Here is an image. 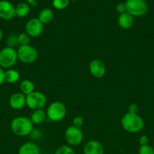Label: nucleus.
<instances>
[{"label": "nucleus", "instance_id": "nucleus-6", "mask_svg": "<svg viewBox=\"0 0 154 154\" xmlns=\"http://www.w3.org/2000/svg\"><path fill=\"white\" fill-rule=\"evenodd\" d=\"M127 12L133 17H142L147 12V3L145 0H127Z\"/></svg>", "mask_w": 154, "mask_h": 154}, {"label": "nucleus", "instance_id": "nucleus-24", "mask_svg": "<svg viewBox=\"0 0 154 154\" xmlns=\"http://www.w3.org/2000/svg\"><path fill=\"white\" fill-rule=\"evenodd\" d=\"M54 154H75V152L71 146L62 145L56 150Z\"/></svg>", "mask_w": 154, "mask_h": 154}, {"label": "nucleus", "instance_id": "nucleus-13", "mask_svg": "<svg viewBox=\"0 0 154 154\" xmlns=\"http://www.w3.org/2000/svg\"><path fill=\"white\" fill-rule=\"evenodd\" d=\"M84 154H104V148L101 142L96 140H91L85 144L83 147Z\"/></svg>", "mask_w": 154, "mask_h": 154}, {"label": "nucleus", "instance_id": "nucleus-22", "mask_svg": "<svg viewBox=\"0 0 154 154\" xmlns=\"http://www.w3.org/2000/svg\"><path fill=\"white\" fill-rule=\"evenodd\" d=\"M30 42V36L27 33L22 32L18 34V43L19 46H25L29 45Z\"/></svg>", "mask_w": 154, "mask_h": 154}, {"label": "nucleus", "instance_id": "nucleus-10", "mask_svg": "<svg viewBox=\"0 0 154 154\" xmlns=\"http://www.w3.org/2000/svg\"><path fill=\"white\" fill-rule=\"evenodd\" d=\"M15 16L14 6L7 0L0 1V18L5 20H10Z\"/></svg>", "mask_w": 154, "mask_h": 154}, {"label": "nucleus", "instance_id": "nucleus-12", "mask_svg": "<svg viewBox=\"0 0 154 154\" xmlns=\"http://www.w3.org/2000/svg\"><path fill=\"white\" fill-rule=\"evenodd\" d=\"M9 105L14 110H21L27 105L26 96L21 92L12 94L9 98Z\"/></svg>", "mask_w": 154, "mask_h": 154}, {"label": "nucleus", "instance_id": "nucleus-34", "mask_svg": "<svg viewBox=\"0 0 154 154\" xmlns=\"http://www.w3.org/2000/svg\"><path fill=\"white\" fill-rule=\"evenodd\" d=\"M152 148H153V150H154V145H153V147H152Z\"/></svg>", "mask_w": 154, "mask_h": 154}, {"label": "nucleus", "instance_id": "nucleus-23", "mask_svg": "<svg viewBox=\"0 0 154 154\" xmlns=\"http://www.w3.org/2000/svg\"><path fill=\"white\" fill-rule=\"evenodd\" d=\"M7 45L8 47L13 48L18 46L19 45V43H18V34H16V33L11 34L7 39Z\"/></svg>", "mask_w": 154, "mask_h": 154}, {"label": "nucleus", "instance_id": "nucleus-33", "mask_svg": "<svg viewBox=\"0 0 154 154\" xmlns=\"http://www.w3.org/2000/svg\"><path fill=\"white\" fill-rule=\"evenodd\" d=\"M71 1H77V0H71Z\"/></svg>", "mask_w": 154, "mask_h": 154}, {"label": "nucleus", "instance_id": "nucleus-7", "mask_svg": "<svg viewBox=\"0 0 154 154\" xmlns=\"http://www.w3.org/2000/svg\"><path fill=\"white\" fill-rule=\"evenodd\" d=\"M26 99H27V106L33 111L42 109L47 102V98L45 95L36 90L26 96Z\"/></svg>", "mask_w": 154, "mask_h": 154}, {"label": "nucleus", "instance_id": "nucleus-4", "mask_svg": "<svg viewBox=\"0 0 154 154\" xmlns=\"http://www.w3.org/2000/svg\"><path fill=\"white\" fill-rule=\"evenodd\" d=\"M47 117L51 121L58 122L63 120L66 114V108L64 104L61 102H52L48 107L46 111Z\"/></svg>", "mask_w": 154, "mask_h": 154}, {"label": "nucleus", "instance_id": "nucleus-30", "mask_svg": "<svg viewBox=\"0 0 154 154\" xmlns=\"http://www.w3.org/2000/svg\"><path fill=\"white\" fill-rule=\"evenodd\" d=\"M4 82H5V71L0 67V86L4 84Z\"/></svg>", "mask_w": 154, "mask_h": 154}, {"label": "nucleus", "instance_id": "nucleus-29", "mask_svg": "<svg viewBox=\"0 0 154 154\" xmlns=\"http://www.w3.org/2000/svg\"><path fill=\"white\" fill-rule=\"evenodd\" d=\"M138 141H139V144H140V146L146 145V144H149V138H148V137L146 136V135H143L140 137Z\"/></svg>", "mask_w": 154, "mask_h": 154}, {"label": "nucleus", "instance_id": "nucleus-18", "mask_svg": "<svg viewBox=\"0 0 154 154\" xmlns=\"http://www.w3.org/2000/svg\"><path fill=\"white\" fill-rule=\"evenodd\" d=\"M20 73L14 69H9L5 72V81L8 84H15L20 79Z\"/></svg>", "mask_w": 154, "mask_h": 154}, {"label": "nucleus", "instance_id": "nucleus-5", "mask_svg": "<svg viewBox=\"0 0 154 154\" xmlns=\"http://www.w3.org/2000/svg\"><path fill=\"white\" fill-rule=\"evenodd\" d=\"M18 60L24 63L30 64L37 60L38 52L34 47L30 45L25 46H19L17 51Z\"/></svg>", "mask_w": 154, "mask_h": 154}, {"label": "nucleus", "instance_id": "nucleus-1", "mask_svg": "<svg viewBox=\"0 0 154 154\" xmlns=\"http://www.w3.org/2000/svg\"><path fill=\"white\" fill-rule=\"evenodd\" d=\"M121 124L124 130L129 133H137L143 129L144 122L137 114L126 113L121 120Z\"/></svg>", "mask_w": 154, "mask_h": 154}, {"label": "nucleus", "instance_id": "nucleus-3", "mask_svg": "<svg viewBox=\"0 0 154 154\" xmlns=\"http://www.w3.org/2000/svg\"><path fill=\"white\" fill-rule=\"evenodd\" d=\"M18 60V54L14 48L7 46L0 51V67L2 69H11Z\"/></svg>", "mask_w": 154, "mask_h": 154}, {"label": "nucleus", "instance_id": "nucleus-11", "mask_svg": "<svg viewBox=\"0 0 154 154\" xmlns=\"http://www.w3.org/2000/svg\"><path fill=\"white\" fill-rule=\"evenodd\" d=\"M89 72L91 75L96 78H101L105 75V64L101 60L95 59L89 63Z\"/></svg>", "mask_w": 154, "mask_h": 154}, {"label": "nucleus", "instance_id": "nucleus-8", "mask_svg": "<svg viewBox=\"0 0 154 154\" xmlns=\"http://www.w3.org/2000/svg\"><path fill=\"white\" fill-rule=\"evenodd\" d=\"M65 139L69 146H78L83 140V132L81 128L70 126L65 131Z\"/></svg>", "mask_w": 154, "mask_h": 154}, {"label": "nucleus", "instance_id": "nucleus-14", "mask_svg": "<svg viewBox=\"0 0 154 154\" xmlns=\"http://www.w3.org/2000/svg\"><path fill=\"white\" fill-rule=\"evenodd\" d=\"M118 24L123 29H129L134 24V17L128 12H125L119 15Z\"/></svg>", "mask_w": 154, "mask_h": 154}, {"label": "nucleus", "instance_id": "nucleus-21", "mask_svg": "<svg viewBox=\"0 0 154 154\" xmlns=\"http://www.w3.org/2000/svg\"><path fill=\"white\" fill-rule=\"evenodd\" d=\"M69 1L70 0H53V7L57 10H63L69 5Z\"/></svg>", "mask_w": 154, "mask_h": 154}, {"label": "nucleus", "instance_id": "nucleus-19", "mask_svg": "<svg viewBox=\"0 0 154 154\" xmlns=\"http://www.w3.org/2000/svg\"><path fill=\"white\" fill-rule=\"evenodd\" d=\"M20 91L25 96L35 91V84L30 80H24L20 84Z\"/></svg>", "mask_w": 154, "mask_h": 154}, {"label": "nucleus", "instance_id": "nucleus-31", "mask_svg": "<svg viewBox=\"0 0 154 154\" xmlns=\"http://www.w3.org/2000/svg\"><path fill=\"white\" fill-rule=\"evenodd\" d=\"M27 4L31 6H36L37 5V2H36V0H27Z\"/></svg>", "mask_w": 154, "mask_h": 154}, {"label": "nucleus", "instance_id": "nucleus-25", "mask_svg": "<svg viewBox=\"0 0 154 154\" xmlns=\"http://www.w3.org/2000/svg\"><path fill=\"white\" fill-rule=\"evenodd\" d=\"M138 154H154L153 148L149 144L142 145L139 147Z\"/></svg>", "mask_w": 154, "mask_h": 154}, {"label": "nucleus", "instance_id": "nucleus-17", "mask_svg": "<svg viewBox=\"0 0 154 154\" xmlns=\"http://www.w3.org/2000/svg\"><path fill=\"white\" fill-rule=\"evenodd\" d=\"M38 19L43 25L51 23L54 19V13L50 8H44L39 12Z\"/></svg>", "mask_w": 154, "mask_h": 154}, {"label": "nucleus", "instance_id": "nucleus-16", "mask_svg": "<svg viewBox=\"0 0 154 154\" xmlns=\"http://www.w3.org/2000/svg\"><path fill=\"white\" fill-rule=\"evenodd\" d=\"M46 118V112L43 109H38L33 111L30 119L33 124H41L45 121Z\"/></svg>", "mask_w": 154, "mask_h": 154}, {"label": "nucleus", "instance_id": "nucleus-26", "mask_svg": "<svg viewBox=\"0 0 154 154\" xmlns=\"http://www.w3.org/2000/svg\"><path fill=\"white\" fill-rule=\"evenodd\" d=\"M83 124H84V119L82 116H76V117H74L73 120H72V126L81 128Z\"/></svg>", "mask_w": 154, "mask_h": 154}, {"label": "nucleus", "instance_id": "nucleus-15", "mask_svg": "<svg viewBox=\"0 0 154 154\" xmlns=\"http://www.w3.org/2000/svg\"><path fill=\"white\" fill-rule=\"evenodd\" d=\"M18 154H40V150L35 143L26 142L20 147Z\"/></svg>", "mask_w": 154, "mask_h": 154}, {"label": "nucleus", "instance_id": "nucleus-9", "mask_svg": "<svg viewBox=\"0 0 154 154\" xmlns=\"http://www.w3.org/2000/svg\"><path fill=\"white\" fill-rule=\"evenodd\" d=\"M44 25L40 22L38 18H32L29 20L25 26L26 33L30 36V38H37L43 32Z\"/></svg>", "mask_w": 154, "mask_h": 154}, {"label": "nucleus", "instance_id": "nucleus-32", "mask_svg": "<svg viewBox=\"0 0 154 154\" xmlns=\"http://www.w3.org/2000/svg\"><path fill=\"white\" fill-rule=\"evenodd\" d=\"M2 38V29H0V42H1Z\"/></svg>", "mask_w": 154, "mask_h": 154}, {"label": "nucleus", "instance_id": "nucleus-27", "mask_svg": "<svg viewBox=\"0 0 154 154\" xmlns=\"http://www.w3.org/2000/svg\"><path fill=\"white\" fill-rule=\"evenodd\" d=\"M116 11L119 14L126 12L127 8H126V5H125V3H123V2L119 3V4L116 5Z\"/></svg>", "mask_w": 154, "mask_h": 154}, {"label": "nucleus", "instance_id": "nucleus-28", "mask_svg": "<svg viewBox=\"0 0 154 154\" xmlns=\"http://www.w3.org/2000/svg\"><path fill=\"white\" fill-rule=\"evenodd\" d=\"M137 111H138V106L136 104L132 103L129 105V106L128 107V113H130V114H137Z\"/></svg>", "mask_w": 154, "mask_h": 154}, {"label": "nucleus", "instance_id": "nucleus-2", "mask_svg": "<svg viewBox=\"0 0 154 154\" xmlns=\"http://www.w3.org/2000/svg\"><path fill=\"white\" fill-rule=\"evenodd\" d=\"M11 129L18 136H27L33 130V123L27 117H18L11 122Z\"/></svg>", "mask_w": 154, "mask_h": 154}, {"label": "nucleus", "instance_id": "nucleus-20", "mask_svg": "<svg viewBox=\"0 0 154 154\" xmlns=\"http://www.w3.org/2000/svg\"><path fill=\"white\" fill-rule=\"evenodd\" d=\"M30 11V6L27 2L19 3L15 7V15L18 17H24Z\"/></svg>", "mask_w": 154, "mask_h": 154}]
</instances>
